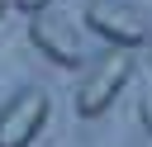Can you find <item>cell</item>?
I'll return each instance as SVG.
<instances>
[{"mask_svg": "<svg viewBox=\"0 0 152 147\" xmlns=\"http://www.w3.org/2000/svg\"><path fill=\"white\" fill-rule=\"evenodd\" d=\"M28 38H33V47L48 57V62H57V66H81L86 62V47H81V33L66 24V19H57V14H48V9H38V14H28Z\"/></svg>", "mask_w": 152, "mask_h": 147, "instance_id": "cell-4", "label": "cell"}, {"mask_svg": "<svg viewBox=\"0 0 152 147\" xmlns=\"http://www.w3.org/2000/svg\"><path fill=\"white\" fill-rule=\"evenodd\" d=\"M0 14H5V0H0Z\"/></svg>", "mask_w": 152, "mask_h": 147, "instance_id": "cell-7", "label": "cell"}, {"mask_svg": "<svg viewBox=\"0 0 152 147\" xmlns=\"http://www.w3.org/2000/svg\"><path fill=\"white\" fill-rule=\"evenodd\" d=\"M138 109H142V128L152 133V85L142 90V100H138Z\"/></svg>", "mask_w": 152, "mask_h": 147, "instance_id": "cell-5", "label": "cell"}, {"mask_svg": "<svg viewBox=\"0 0 152 147\" xmlns=\"http://www.w3.org/2000/svg\"><path fill=\"white\" fill-rule=\"evenodd\" d=\"M128 81H133V47H109V52L86 71V81L76 85V114H81V119H100V114L124 95Z\"/></svg>", "mask_w": 152, "mask_h": 147, "instance_id": "cell-1", "label": "cell"}, {"mask_svg": "<svg viewBox=\"0 0 152 147\" xmlns=\"http://www.w3.org/2000/svg\"><path fill=\"white\" fill-rule=\"evenodd\" d=\"M14 9H24V14H38V9H48V0H14Z\"/></svg>", "mask_w": 152, "mask_h": 147, "instance_id": "cell-6", "label": "cell"}, {"mask_svg": "<svg viewBox=\"0 0 152 147\" xmlns=\"http://www.w3.org/2000/svg\"><path fill=\"white\" fill-rule=\"evenodd\" d=\"M86 24H90V33H100L109 47H142L147 43V19L138 14V9H128V5H119V0H90L86 5Z\"/></svg>", "mask_w": 152, "mask_h": 147, "instance_id": "cell-3", "label": "cell"}, {"mask_svg": "<svg viewBox=\"0 0 152 147\" xmlns=\"http://www.w3.org/2000/svg\"><path fill=\"white\" fill-rule=\"evenodd\" d=\"M48 114H52V95L48 90H19L0 109V147H28L43 133Z\"/></svg>", "mask_w": 152, "mask_h": 147, "instance_id": "cell-2", "label": "cell"}]
</instances>
